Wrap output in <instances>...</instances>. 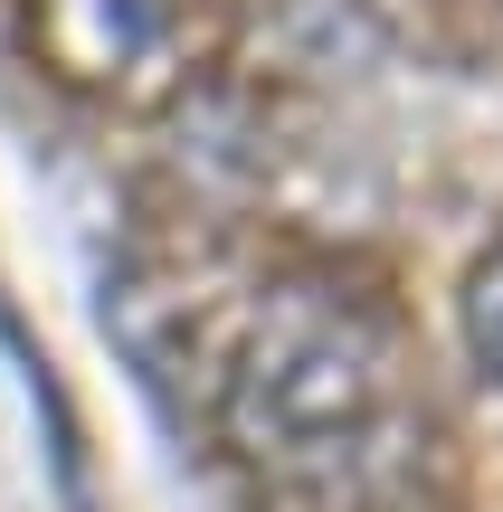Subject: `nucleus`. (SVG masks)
I'll list each match as a JSON object with an SVG mask.
<instances>
[{
    "instance_id": "f03ea898",
    "label": "nucleus",
    "mask_w": 503,
    "mask_h": 512,
    "mask_svg": "<svg viewBox=\"0 0 503 512\" xmlns=\"http://www.w3.org/2000/svg\"><path fill=\"white\" fill-rule=\"evenodd\" d=\"M456 332H466V361L503 389V238L475 256L466 285H456Z\"/></svg>"
},
{
    "instance_id": "f257e3e1",
    "label": "nucleus",
    "mask_w": 503,
    "mask_h": 512,
    "mask_svg": "<svg viewBox=\"0 0 503 512\" xmlns=\"http://www.w3.org/2000/svg\"><path fill=\"white\" fill-rule=\"evenodd\" d=\"M219 446L285 512H399L428 465L409 351L371 294L266 285L219 361Z\"/></svg>"
}]
</instances>
